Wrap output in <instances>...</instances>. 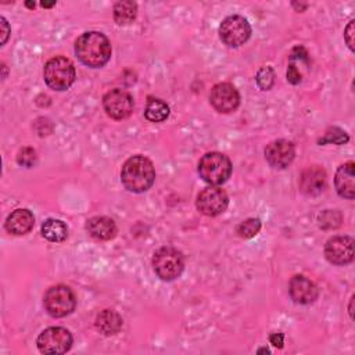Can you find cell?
Wrapping results in <instances>:
<instances>
[{
  "instance_id": "1",
  "label": "cell",
  "mask_w": 355,
  "mask_h": 355,
  "mask_svg": "<svg viewBox=\"0 0 355 355\" xmlns=\"http://www.w3.org/2000/svg\"><path fill=\"white\" fill-rule=\"evenodd\" d=\"M75 54L85 65L100 68L111 58V43L101 32H85L75 42Z\"/></svg>"
},
{
  "instance_id": "2",
  "label": "cell",
  "mask_w": 355,
  "mask_h": 355,
  "mask_svg": "<svg viewBox=\"0 0 355 355\" xmlns=\"http://www.w3.org/2000/svg\"><path fill=\"white\" fill-rule=\"evenodd\" d=\"M155 180V169L153 162L144 155H133L128 158L121 171V182L126 190L132 193L147 191Z\"/></svg>"
},
{
  "instance_id": "3",
  "label": "cell",
  "mask_w": 355,
  "mask_h": 355,
  "mask_svg": "<svg viewBox=\"0 0 355 355\" xmlns=\"http://www.w3.org/2000/svg\"><path fill=\"white\" fill-rule=\"evenodd\" d=\"M75 67L67 57L57 55L50 58L43 69L46 85L53 90H67L75 82Z\"/></svg>"
},
{
  "instance_id": "4",
  "label": "cell",
  "mask_w": 355,
  "mask_h": 355,
  "mask_svg": "<svg viewBox=\"0 0 355 355\" xmlns=\"http://www.w3.org/2000/svg\"><path fill=\"white\" fill-rule=\"evenodd\" d=\"M200 178L214 186L225 183L232 175V162L222 153H207L198 162Z\"/></svg>"
},
{
  "instance_id": "5",
  "label": "cell",
  "mask_w": 355,
  "mask_h": 355,
  "mask_svg": "<svg viewBox=\"0 0 355 355\" xmlns=\"http://www.w3.org/2000/svg\"><path fill=\"white\" fill-rule=\"evenodd\" d=\"M153 268L161 280L171 282L182 275L184 269V259L182 252L176 248L161 247L153 255Z\"/></svg>"
},
{
  "instance_id": "6",
  "label": "cell",
  "mask_w": 355,
  "mask_h": 355,
  "mask_svg": "<svg viewBox=\"0 0 355 355\" xmlns=\"http://www.w3.org/2000/svg\"><path fill=\"white\" fill-rule=\"evenodd\" d=\"M43 305L50 316L64 318L75 309L76 297L68 286L58 284L50 287L46 291L43 297Z\"/></svg>"
},
{
  "instance_id": "7",
  "label": "cell",
  "mask_w": 355,
  "mask_h": 355,
  "mask_svg": "<svg viewBox=\"0 0 355 355\" xmlns=\"http://www.w3.org/2000/svg\"><path fill=\"white\" fill-rule=\"evenodd\" d=\"M219 36L226 46L239 47L250 39L251 25L241 15L226 17L219 25Z\"/></svg>"
},
{
  "instance_id": "8",
  "label": "cell",
  "mask_w": 355,
  "mask_h": 355,
  "mask_svg": "<svg viewBox=\"0 0 355 355\" xmlns=\"http://www.w3.org/2000/svg\"><path fill=\"white\" fill-rule=\"evenodd\" d=\"M36 344L42 354H64L72 347V334L64 327H49L39 334Z\"/></svg>"
},
{
  "instance_id": "9",
  "label": "cell",
  "mask_w": 355,
  "mask_h": 355,
  "mask_svg": "<svg viewBox=\"0 0 355 355\" xmlns=\"http://www.w3.org/2000/svg\"><path fill=\"white\" fill-rule=\"evenodd\" d=\"M103 107L110 118L125 119L133 111V97L122 89H112L104 94Z\"/></svg>"
},
{
  "instance_id": "10",
  "label": "cell",
  "mask_w": 355,
  "mask_h": 355,
  "mask_svg": "<svg viewBox=\"0 0 355 355\" xmlns=\"http://www.w3.org/2000/svg\"><path fill=\"white\" fill-rule=\"evenodd\" d=\"M229 197L225 190L219 187H207L197 196V209L207 216H216L226 211Z\"/></svg>"
},
{
  "instance_id": "11",
  "label": "cell",
  "mask_w": 355,
  "mask_h": 355,
  "mask_svg": "<svg viewBox=\"0 0 355 355\" xmlns=\"http://www.w3.org/2000/svg\"><path fill=\"white\" fill-rule=\"evenodd\" d=\"M324 257L333 265H347L354 259V239L334 236L324 244Z\"/></svg>"
},
{
  "instance_id": "12",
  "label": "cell",
  "mask_w": 355,
  "mask_h": 355,
  "mask_svg": "<svg viewBox=\"0 0 355 355\" xmlns=\"http://www.w3.org/2000/svg\"><path fill=\"white\" fill-rule=\"evenodd\" d=\"M209 103L218 112L229 114L239 107L240 94L232 83H218L211 89Z\"/></svg>"
},
{
  "instance_id": "13",
  "label": "cell",
  "mask_w": 355,
  "mask_h": 355,
  "mask_svg": "<svg viewBox=\"0 0 355 355\" xmlns=\"http://www.w3.org/2000/svg\"><path fill=\"white\" fill-rule=\"evenodd\" d=\"M295 157L294 144L288 140L279 139L270 141L265 148V158L275 169H286Z\"/></svg>"
},
{
  "instance_id": "14",
  "label": "cell",
  "mask_w": 355,
  "mask_h": 355,
  "mask_svg": "<svg viewBox=\"0 0 355 355\" xmlns=\"http://www.w3.org/2000/svg\"><path fill=\"white\" fill-rule=\"evenodd\" d=\"M288 294L294 302L306 305L318 298L319 291L312 280L302 275H295L288 283Z\"/></svg>"
},
{
  "instance_id": "15",
  "label": "cell",
  "mask_w": 355,
  "mask_h": 355,
  "mask_svg": "<svg viewBox=\"0 0 355 355\" xmlns=\"http://www.w3.org/2000/svg\"><path fill=\"white\" fill-rule=\"evenodd\" d=\"M326 186V172L318 165L306 168L300 178V189L306 196H318Z\"/></svg>"
},
{
  "instance_id": "16",
  "label": "cell",
  "mask_w": 355,
  "mask_h": 355,
  "mask_svg": "<svg viewBox=\"0 0 355 355\" xmlns=\"http://www.w3.org/2000/svg\"><path fill=\"white\" fill-rule=\"evenodd\" d=\"M354 162L349 161L341 165L334 176V186L337 193L347 198L352 200L355 196V172H354Z\"/></svg>"
},
{
  "instance_id": "17",
  "label": "cell",
  "mask_w": 355,
  "mask_h": 355,
  "mask_svg": "<svg viewBox=\"0 0 355 355\" xmlns=\"http://www.w3.org/2000/svg\"><path fill=\"white\" fill-rule=\"evenodd\" d=\"M35 225V218L33 214L29 209L25 208H18L12 211L6 220V229L8 233L15 234V236H22L31 232V229Z\"/></svg>"
},
{
  "instance_id": "18",
  "label": "cell",
  "mask_w": 355,
  "mask_h": 355,
  "mask_svg": "<svg viewBox=\"0 0 355 355\" xmlns=\"http://www.w3.org/2000/svg\"><path fill=\"white\" fill-rule=\"evenodd\" d=\"M309 57H308V53L304 47L301 46H297L293 49L291 54H290V58H288V68H287V80L293 85H297L302 80V76H304V72H302V68L301 65L309 68Z\"/></svg>"
},
{
  "instance_id": "19",
  "label": "cell",
  "mask_w": 355,
  "mask_h": 355,
  "mask_svg": "<svg viewBox=\"0 0 355 355\" xmlns=\"http://www.w3.org/2000/svg\"><path fill=\"white\" fill-rule=\"evenodd\" d=\"M86 229L96 240H111L116 234V225L108 216H93L87 220Z\"/></svg>"
},
{
  "instance_id": "20",
  "label": "cell",
  "mask_w": 355,
  "mask_h": 355,
  "mask_svg": "<svg viewBox=\"0 0 355 355\" xmlns=\"http://www.w3.org/2000/svg\"><path fill=\"white\" fill-rule=\"evenodd\" d=\"M96 329L104 336L116 334L122 327V318L112 309L101 311L96 318Z\"/></svg>"
},
{
  "instance_id": "21",
  "label": "cell",
  "mask_w": 355,
  "mask_h": 355,
  "mask_svg": "<svg viewBox=\"0 0 355 355\" xmlns=\"http://www.w3.org/2000/svg\"><path fill=\"white\" fill-rule=\"evenodd\" d=\"M42 234L49 241L61 243L68 237V227L62 220L50 218L42 225Z\"/></svg>"
},
{
  "instance_id": "22",
  "label": "cell",
  "mask_w": 355,
  "mask_h": 355,
  "mask_svg": "<svg viewBox=\"0 0 355 355\" xmlns=\"http://www.w3.org/2000/svg\"><path fill=\"white\" fill-rule=\"evenodd\" d=\"M144 115L150 122H162L169 115V105L161 98L148 97Z\"/></svg>"
},
{
  "instance_id": "23",
  "label": "cell",
  "mask_w": 355,
  "mask_h": 355,
  "mask_svg": "<svg viewBox=\"0 0 355 355\" xmlns=\"http://www.w3.org/2000/svg\"><path fill=\"white\" fill-rule=\"evenodd\" d=\"M137 14V4L130 0L118 1L114 6V19L118 25L130 24Z\"/></svg>"
},
{
  "instance_id": "24",
  "label": "cell",
  "mask_w": 355,
  "mask_h": 355,
  "mask_svg": "<svg viewBox=\"0 0 355 355\" xmlns=\"http://www.w3.org/2000/svg\"><path fill=\"white\" fill-rule=\"evenodd\" d=\"M259 230H261V220H259L258 218L245 219V220H243V222L237 226V229H236L237 234H239L240 237H243V239H251V237H254L255 234H258Z\"/></svg>"
},
{
  "instance_id": "25",
  "label": "cell",
  "mask_w": 355,
  "mask_h": 355,
  "mask_svg": "<svg viewBox=\"0 0 355 355\" xmlns=\"http://www.w3.org/2000/svg\"><path fill=\"white\" fill-rule=\"evenodd\" d=\"M349 140L348 135L341 129V128H337V126H333V128H329L324 133V136L319 140V144H326V143H333V144H344Z\"/></svg>"
},
{
  "instance_id": "26",
  "label": "cell",
  "mask_w": 355,
  "mask_h": 355,
  "mask_svg": "<svg viewBox=\"0 0 355 355\" xmlns=\"http://www.w3.org/2000/svg\"><path fill=\"white\" fill-rule=\"evenodd\" d=\"M255 79L262 90H269L275 83V72L270 67H263L258 71Z\"/></svg>"
},
{
  "instance_id": "27",
  "label": "cell",
  "mask_w": 355,
  "mask_h": 355,
  "mask_svg": "<svg viewBox=\"0 0 355 355\" xmlns=\"http://www.w3.org/2000/svg\"><path fill=\"white\" fill-rule=\"evenodd\" d=\"M17 161L18 164L24 165V166H32L35 162H36V151L33 148H22L19 153H18V157H17Z\"/></svg>"
},
{
  "instance_id": "28",
  "label": "cell",
  "mask_w": 355,
  "mask_h": 355,
  "mask_svg": "<svg viewBox=\"0 0 355 355\" xmlns=\"http://www.w3.org/2000/svg\"><path fill=\"white\" fill-rule=\"evenodd\" d=\"M354 25H355V21L351 19L349 24L347 25L345 31H344V39H345V42H347V44H348L351 51H354V39H352V36H354Z\"/></svg>"
},
{
  "instance_id": "29",
  "label": "cell",
  "mask_w": 355,
  "mask_h": 355,
  "mask_svg": "<svg viewBox=\"0 0 355 355\" xmlns=\"http://www.w3.org/2000/svg\"><path fill=\"white\" fill-rule=\"evenodd\" d=\"M0 32H1V44H4L6 42H7V39H8V36H10V25H8V22L6 21V18H0Z\"/></svg>"
},
{
  "instance_id": "30",
  "label": "cell",
  "mask_w": 355,
  "mask_h": 355,
  "mask_svg": "<svg viewBox=\"0 0 355 355\" xmlns=\"http://www.w3.org/2000/svg\"><path fill=\"white\" fill-rule=\"evenodd\" d=\"M269 341H270L272 345H275L277 348H282L283 343H284V336H283V333H272L269 336Z\"/></svg>"
},
{
  "instance_id": "31",
  "label": "cell",
  "mask_w": 355,
  "mask_h": 355,
  "mask_svg": "<svg viewBox=\"0 0 355 355\" xmlns=\"http://www.w3.org/2000/svg\"><path fill=\"white\" fill-rule=\"evenodd\" d=\"M55 3H42V7H44V8H49V7H53Z\"/></svg>"
},
{
  "instance_id": "32",
  "label": "cell",
  "mask_w": 355,
  "mask_h": 355,
  "mask_svg": "<svg viewBox=\"0 0 355 355\" xmlns=\"http://www.w3.org/2000/svg\"><path fill=\"white\" fill-rule=\"evenodd\" d=\"M352 302H354V297H351V302H349V315L352 318Z\"/></svg>"
},
{
  "instance_id": "33",
  "label": "cell",
  "mask_w": 355,
  "mask_h": 355,
  "mask_svg": "<svg viewBox=\"0 0 355 355\" xmlns=\"http://www.w3.org/2000/svg\"><path fill=\"white\" fill-rule=\"evenodd\" d=\"M258 352H266V354H269L270 351H269L268 348H261V349H258Z\"/></svg>"
},
{
  "instance_id": "34",
  "label": "cell",
  "mask_w": 355,
  "mask_h": 355,
  "mask_svg": "<svg viewBox=\"0 0 355 355\" xmlns=\"http://www.w3.org/2000/svg\"><path fill=\"white\" fill-rule=\"evenodd\" d=\"M26 6L31 7V8H33V7H35V3H26Z\"/></svg>"
}]
</instances>
